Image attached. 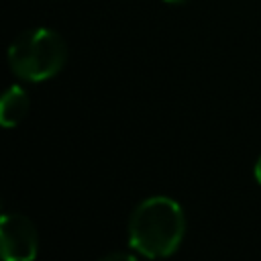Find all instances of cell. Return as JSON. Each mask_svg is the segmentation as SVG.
<instances>
[{
	"mask_svg": "<svg viewBox=\"0 0 261 261\" xmlns=\"http://www.w3.org/2000/svg\"><path fill=\"white\" fill-rule=\"evenodd\" d=\"M184 234V208L167 196H151L143 200L128 220V245L149 259L173 255L179 249Z\"/></svg>",
	"mask_w": 261,
	"mask_h": 261,
	"instance_id": "cell-1",
	"label": "cell"
},
{
	"mask_svg": "<svg viewBox=\"0 0 261 261\" xmlns=\"http://www.w3.org/2000/svg\"><path fill=\"white\" fill-rule=\"evenodd\" d=\"M67 59L65 41L51 29H31L8 49L10 69L27 82H45L61 71Z\"/></svg>",
	"mask_w": 261,
	"mask_h": 261,
	"instance_id": "cell-2",
	"label": "cell"
},
{
	"mask_svg": "<svg viewBox=\"0 0 261 261\" xmlns=\"http://www.w3.org/2000/svg\"><path fill=\"white\" fill-rule=\"evenodd\" d=\"M0 249L4 261H35L39 253V232L35 222L22 212L2 214Z\"/></svg>",
	"mask_w": 261,
	"mask_h": 261,
	"instance_id": "cell-3",
	"label": "cell"
},
{
	"mask_svg": "<svg viewBox=\"0 0 261 261\" xmlns=\"http://www.w3.org/2000/svg\"><path fill=\"white\" fill-rule=\"evenodd\" d=\"M31 108V100H29V94L20 88V86H10L2 100H0V122L2 126L10 128V126H16L22 122V118L27 116Z\"/></svg>",
	"mask_w": 261,
	"mask_h": 261,
	"instance_id": "cell-4",
	"label": "cell"
},
{
	"mask_svg": "<svg viewBox=\"0 0 261 261\" xmlns=\"http://www.w3.org/2000/svg\"><path fill=\"white\" fill-rule=\"evenodd\" d=\"M100 261H137V257L130 253H110V255L102 257Z\"/></svg>",
	"mask_w": 261,
	"mask_h": 261,
	"instance_id": "cell-5",
	"label": "cell"
},
{
	"mask_svg": "<svg viewBox=\"0 0 261 261\" xmlns=\"http://www.w3.org/2000/svg\"><path fill=\"white\" fill-rule=\"evenodd\" d=\"M253 173H255V179H257V184H261V157L255 161V169H253Z\"/></svg>",
	"mask_w": 261,
	"mask_h": 261,
	"instance_id": "cell-6",
	"label": "cell"
},
{
	"mask_svg": "<svg viewBox=\"0 0 261 261\" xmlns=\"http://www.w3.org/2000/svg\"><path fill=\"white\" fill-rule=\"evenodd\" d=\"M165 2H171V4H184V2H188V0H165Z\"/></svg>",
	"mask_w": 261,
	"mask_h": 261,
	"instance_id": "cell-7",
	"label": "cell"
}]
</instances>
